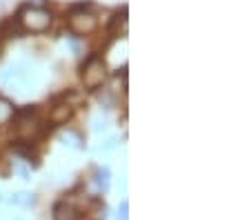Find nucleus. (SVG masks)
<instances>
[{
    "label": "nucleus",
    "instance_id": "nucleus-1",
    "mask_svg": "<svg viewBox=\"0 0 249 220\" xmlns=\"http://www.w3.org/2000/svg\"><path fill=\"white\" fill-rule=\"evenodd\" d=\"M18 20H20L25 32L42 34L52 27V14H49L45 7H25V9L18 14Z\"/></svg>",
    "mask_w": 249,
    "mask_h": 220
},
{
    "label": "nucleus",
    "instance_id": "nucleus-2",
    "mask_svg": "<svg viewBox=\"0 0 249 220\" xmlns=\"http://www.w3.org/2000/svg\"><path fill=\"white\" fill-rule=\"evenodd\" d=\"M107 80V67L100 56H91L83 67V85L87 89H98Z\"/></svg>",
    "mask_w": 249,
    "mask_h": 220
},
{
    "label": "nucleus",
    "instance_id": "nucleus-3",
    "mask_svg": "<svg viewBox=\"0 0 249 220\" xmlns=\"http://www.w3.org/2000/svg\"><path fill=\"white\" fill-rule=\"evenodd\" d=\"M69 27H71L73 34L85 36V34H91L93 29H96V18H93V14H89L87 9H76V11H71V16H69Z\"/></svg>",
    "mask_w": 249,
    "mask_h": 220
},
{
    "label": "nucleus",
    "instance_id": "nucleus-4",
    "mask_svg": "<svg viewBox=\"0 0 249 220\" xmlns=\"http://www.w3.org/2000/svg\"><path fill=\"white\" fill-rule=\"evenodd\" d=\"M53 220H80V214L73 204L69 203H58L53 207Z\"/></svg>",
    "mask_w": 249,
    "mask_h": 220
},
{
    "label": "nucleus",
    "instance_id": "nucleus-5",
    "mask_svg": "<svg viewBox=\"0 0 249 220\" xmlns=\"http://www.w3.org/2000/svg\"><path fill=\"white\" fill-rule=\"evenodd\" d=\"M69 116H71V105H56L49 114V120L53 125H62V122L69 120Z\"/></svg>",
    "mask_w": 249,
    "mask_h": 220
},
{
    "label": "nucleus",
    "instance_id": "nucleus-6",
    "mask_svg": "<svg viewBox=\"0 0 249 220\" xmlns=\"http://www.w3.org/2000/svg\"><path fill=\"white\" fill-rule=\"evenodd\" d=\"M14 116H16L14 105H11L9 100L0 98V125H5V122H9L11 118H14Z\"/></svg>",
    "mask_w": 249,
    "mask_h": 220
},
{
    "label": "nucleus",
    "instance_id": "nucleus-7",
    "mask_svg": "<svg viewBox=\"0 0 249 220\" xmlns=\"http://www.w3.org/2000/svg\"><path fill=\"white\" fill-rule=\"evenodd\" d=\"M96 185H98V189H103V191L109 189V169L107 167H100L98 171H96Z\"/></svg>",
    "mask_w": 249,
    "mask_h": 220
},
{
    "label": "nucleus",
    "instance_id": "nucleus-8",
    "mask_svg": "<svg viewBox=\"0 0 249 220\" xmlns=\"http://www.w3.org/2000/svg\"><path fill=\"white\" fill-rule=\"evenodd\" d=\"M9 203H14V204H34V196L31 194H16V196H11L9 198Z\"/></svg>",
    "mask_w": 249,
    "mask_h": 220
},
{
    "label": "nucleus",
    "instance_id": "nucleus-9",
    "mask_svg": "<svg viewBox=\"0 0 249 220\" xmlns=\"http://www.w3.org/2000/svg\"><path fill=\"white\" fill-rule=\"evenodd\" d=\"M116 145H118V140H116V138H109V140L105 142V145H100V147H98V152H111V149H114Z\"/></svg>",
    "mask_w": 249,
    "mask_h": 220
},
{
    "label": "nucleus",
    "instance_id": "nucleus-10",
    "mask_svg": "<svg viewBox=\"0 0 249 220\" xmlns=\"http://www.w3.org/2000/svg\"><path fill=\"white\" fill-rule=\"evenodd\" d=\"M127 211H129V203H127V200H123V203H120V209H118V218L120 220H127Z\"/></svg>",
    "mask_w": 249,
    "mask_h": 220
},
{
    "label": "nucleus",
    "instance_id": "nucleus-11",
    "mask_svg": "<svg viewBox=\"0 0 249 220\" xmlns=\"http://www.w3.org/2000/svg\"><path fill=\"white\" fill-rule=\"evenodd\" d=\"M103 129H107V120L105 118H96L93 120V131H103Z\"/></svg>",
    "mask_w": 249,
    "mask_h": 220
}]
</instances>
